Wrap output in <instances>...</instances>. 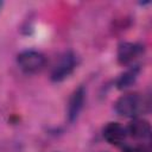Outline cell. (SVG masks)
<instances>
[{
  "label": "cell",
  "instance_id": "1",
  "mask_svg": "<svg viewBox=\"0 0 152 152\" xmlns=\"http://www.w3.org/2000/svg\"><path fill=\"white\" fill-rule=\"evenodd\" d=\"M145 101L141 96L138 94H127L120 96L115 104L114 109L115 112L125 118H135L138 116L141 112L145 110Z\"/></svg>",
  "mask_w": 152,
  "mask_h": 152
},
{
  "label": "cell",
  "instance_id": "2",
  "mask_svg": "<svg viewBox=\"0 0 152 152\" xmlns=\"http://www.w3.org/2000/svg\"><path fill=\"white\" fill-rule=\"evenodd\" d=\"M19 68L26 74H34L40 71L46 62L45 56L36 50H25L17 57Z\"/></svg>",
  "mask_w": 152,
  "mask_h": 152
},
{
  "label": "cell",
  "instance_id": "3",
  "mask_svg": "<svg viewBox=\"0 0 152 152\" xmlns=\"http://www.w3.org/2000/svg\"><path fill=\"white\" fill-rule=\"evenodd\" d=\"M77 64H78L77 56L72 51L65 52L61 57L58 63L53 66V69L51 71V80L53 82H62V81H64L66 77H69L72 74V71L75 70Z\"/></svg>",
  "mask_w": 152,
  "mask_h": 152
},
{
  "label": "cell",
  "instance_id": "4",
  "mask_svg": "<svg viewBox=\"0 0 152 152\" xmlns=\"http://www.w3.org/2000/svg\"><path fill=\"white\" fill-rule=\"evenodd\" d=\"M144 51V46L137 43L124 42L118 46V62L122 65L131 63Z\"/></svg>",
  "mask_w": 152,
  "mask_h": 152
},
{
  "label": "cell",
  "instance_id": "5",
  "mask_svg": "<svg viewBox=\"0 0 152 152\" xmlns=\"http://www.w3.org/2000/svg\"><path fill=\"white\" fill-rule=\"evenodd\" d=\"M86 100V89L84 87H78L71 95L68 104V120L69 122H74L77 120Z\"/></svg>",
  "mask_w": 152,
  "mask_h": 152
},
{
  "label": "cell",
  "instance_id": "6",
  "mask_svg": "<svg viewBox=\"0 0 152 152\" xmlns=\"http://www.w3.org/2000/svg\"><path fill=\"white\" fill-rule=\"evenodd\" d=\"M127 137V131L119 122H109L103 128V138L110 145H121L124 144Z\"/></svg>",
  "mask_w": 152,
  "mask_h": 152
},
{
  "label": "cell",
  "instance_id": "7",
  "mask_svg": "<svg viewBox=\"0 0 152 152\" xmlns=\"http://www.w3.org/2000/svg\"><path fill=\"white\" fill-rule=\"evenodd\" d=\"M127 134L135 139H148L151 137V125L146 120L134 119L126 128Z\"/></svg>",
  "mask_w": 152,
  "mask_h": 152
},
{
  "label": "cell",
  "instance_id": "8",
  "mask_svg": "<svg viewBox=\"0 0 152 152\" xmlns=\"http://www.w3.org/2000/svg\"><path fill=\"white\" fill-rule=\"evenodd\" d=\"M139 72H140V68L138 65H134V66H131L129 69H127L116 80V88L120 90H124V89L131 87L137 81Z\"/></svg>",
  "mask_w": 152,
  "mask_h": 152
},
{
  "label": "cell",
  "instance_id": "9",
  "mask_svg": "<svg viewBox=\"0 0 152 152\" xmlns=\"http://www.w3.org/2000/svg\"><path fill=\"white\" fill-rule=\"evenodd\" d=\"M122 152H151V148L146 145H133V146H124Z\"/></svg>",
  "mask_w": 152,
  "mask_h": 152
},
{
  "label": "cell",
  "instance_id": "10",
  "mask_svg": "<svg viewBox=\"0 0 152 152\" xmlns=\"http://www.w3.org/2000/svg\"><path fill=\"white\" fill-rule=\"evenodd\" d=\"M1 5H2V2H1V1H0V7H1Z\"/></svg>",
  "mask_w": 152,
  "mask_h": 152
}]
</instances>
